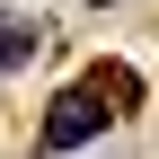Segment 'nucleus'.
Returning a JSON list of instances; mask_svg holds the SVG:
<instances>
[{
	"mask_svg": "<svg viewBox=\"0 0 159 159\" xmlns=\"http://www.w3.org/2000/svg\"><path fill=\"white\" fill-rule=\"evenodd\" d=\"M115 97H133V80H124V71H89L80 89L53 97V115L35 124V150L62 159V150H80V142H97V133L115 124Z\"/></svg>",
	"mask_w": 159,
	"mask_h": 159,
	"instance_id": "f257e3e1",
	"label": "nucleus"
},
{
	"mask_svg": "<svg viewBox=\"0 0 159 159\" xmlns=\"http://www.w3.org/2000/svg\"><path fill=\"white\" fill-rule=\"evenodd\" d=\"M35 53H44V27H35V18H0V71H18V62H35Z\"/></svg>",
	"mask_w": 159,
	"mask_h": 159,
	"instance_id": "f03ea898",
	"label": "nucleus"
}]
</instances>
